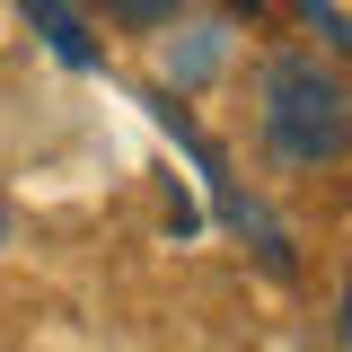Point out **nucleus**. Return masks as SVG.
Listing matches in <instances>:
<instances>
[{
	"instance_id": "1",
	"label": "nucleus",
	"mask_w": 352,
	"mask_h": 352,
	"mask_svg": "<svg viewBox=\"0 0 352 352\" xmlns=\"http://www.w3.org/2000/svg\"><path fill=\"white\" fill-rule=\"evenodd\" d=\"M264 141L291 168H326L344 159V80L317 53H282L264 71Z\"/></svg>"
},
{
	"instance_id": "2",
	"label": "nucleus",
	"mask_w": 352,
	"mask_h": 352,
	"mask_svg": "<svg viewBox=\"0 0 352 352\" xmlns=\"http://www.w3.org/2000/svg\"><path fill=\"white\" fill-rule=\"evenodd\" d=\"M36 18H44V36H53L62 62H88V36H80V18H71V0H36Z\"/></svg>"
},
{
	"instance_id": "3",
	"label": "nucleus",
	"mask_w": 352,
	"mask_h": 352,
	"mask_svg": "<svg viewBox=\"0 0 352 352\" xmlns=\"http://www.w3.org/2000/svg\"><path fill=\"white\" fill-rule=\"evenodd\" d=\"M212 62H220V36H194V44H185V62H176V80H203Z\"/></svg>"
},
{
	"instance_id": "4",
	"label": "nucleus",
	"mask_w": 352,
	"mask_h": 352,
	"mask_svg": "<svg viewBox=\"0 0 352 352\" xmlns=\"http://www.w3.org/2000/svg\"><path fill=\"white\" fill-rule=\"evenodd\" d=\"M115 18H132V27H159V18H176V0H115Z\"/></svg>"
},
{
	"instance_id": "5",
	"label": "nucleus",
	"mask_w": 352,
	"mask_h": 352,
	"mask_svg": "<svg viewBox=\"0 0 352 352\" xmlns=\"http://www.w3.org/2000/svg\"><path fill=\"white\" fill-rule=\"evenodd\" d=\"M0 247H9V203H0Z\"/></svg>"
}]
</instances>
